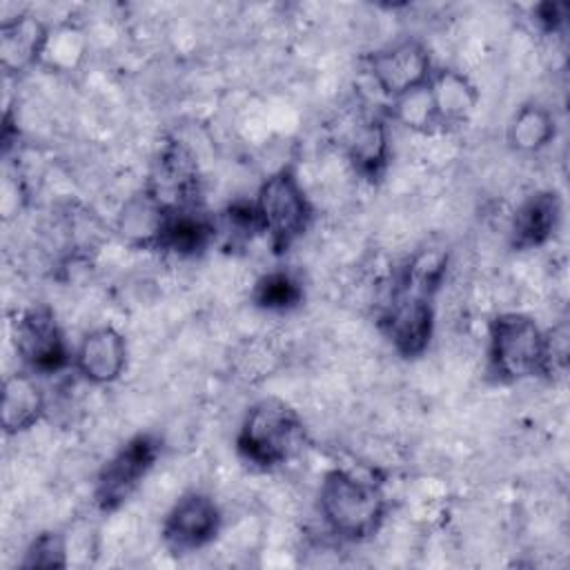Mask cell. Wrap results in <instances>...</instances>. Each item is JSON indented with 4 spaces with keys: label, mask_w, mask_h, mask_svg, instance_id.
Returning <instances> with one entry per match:
<instances>
[{
    "label": "cell",
    "mask_w": 570,
    "mask_h": 570,
    "mask_svg": "<svg viewBox=\"0 0 570 570\" xmlns=\"http://www.w3.org/2000/svg\"><path fill=\"white\" fill-rule=\"evenodd\" d=\"M318 512L330 534L358 543L374 537L383 525L387 499L381 481H374V476L332 468L318 488Z\"/></svg>",
    "instance_id": "6da1fadb"
},
{
    "label": "cell",
    "mask_w": 570,
    "mask_h": 570,
    "mask_svg": "<svg viewBox=\"0 0 570 570\" xmlns=\"http://www.w3.org/2000/svg\"><path fill=\"white\" fill-rule=\"evenodd\" d=\"M305 443L301 414L278 396L254 401L236 432V452L254 468L272 470L292 461Z\"/></svg>",
    "instance_id": "7a4b0ae2"
},
{
    "label": "cell",
    "mask_w": 570,
    "mask_h": 570,
    "mask_svg": "<svg viewBox=\"0 0 570 570\" xmlns=\"http://www.w3.org/2000/svg\"><path fill=\"white\" fill-rule=\"evenodd\" d=\"M488 374L497 383L546 376V330L523 312H501L488 325Z\"/></svg>",
    "instance_id": "3957f363"
},
{
    "label": "cell",
    "mask_w": 570,
    "mask_h": 570,
    "mask_svg": "<svg viewBox=\"0 0 570 570\" xmlns=\"http://www.w3.org/2000/svg\"><path fill=\"white\" fill-rule=\"evenodd\" d=\"M263 236L276 256L289 252L309 229L314 207L294 171L285 165L272 171L254 196Z\"/></svg>",
    "instance_id": "277c9868"
},
{
    "label": "cell",
    "mask_w": 570,
    "mask_h": 570,
    "mask_svg": "<svg viewBox=\"0 0 570 570\" xmlns=\"http://www.w3.org/2000/svg\"><path fill=\"white\" fill-rule=\"evenodd\" d=\"M381 330L399 356H421L434 334V294L399 274L381 314Z\"/></svg>",
    "instance_id": "5b68a950"
},
{
    "label": "cell",
    "mask_w": 570,
    "mask_h": 570,
    "mask_svg": "<svg viewBox=\"0 0 570 570\" xmlns=\"http://www.w3.org/2000/svg\"><path fill=\"white\" fill-rule=\"evenodd\" d=\"M163 443L151 432L127 439L100 468L94 485V501L100 512L118 510L151 472L160 459Z\"/></svg>",
    "instance_id": "8992f818"
},
{
    "label": "cell",
    "mask_w": 570,
    "mask_h": 570,
    "mask_svg": "<svg viewBox=\"0 0 570 570\" xmlns=\"http://www.w3.org/2000/svg\"><path fill=\"white\" fill-rule=\"evenodd\" d=\"M16 352L24 370L36 376H49L73 365V350L47 305H33L20 314L13 330Z\"/></svg>",
    "instance_id": "52a82bcc"
},
{
    "label": "cell",
    "mask_w": 570,
    "mask_h": 570,
    "mask_svg": "<svg viewBox=\"0 0 570 570\" xmlns=\"http://www.w3.org/2000/svg\"><path fill=\"white\" fill-rule=\"evenodd\" d=\"M365 71L374 87L392 102L394 98L428 85L434 67L428 47L416 38H403L365 56Z\"/></svg>",
    "instance_id": "ba28073f"
},
{
    "label": "cell",
    "mask_w": 570,
    "mask_h": 570,
    "mask_svg": "<svg viewBox=\"0 0 570 570\" xmlns=\"http://www.w3.org/2000/svg\"><path fill=\"white\" fill-rule=\"evenodd\" d=\"M223 528L218 503L200 490L185 492L165 514L160 525L163 543L174 554H189L207 548Z\"/></svg>",
    "instance_id": "9c48e42d"
},
{
    "label": "cell",
    "mask_w": 570,
    "mask_h": 570,
    "mask_svg": "<svg viewBox=\"0 0 570 570\" xmlns=\"http://www.w3.org/2000/svg\"><path fill=\"white\" fill-rule=\"evenodd\" d=\"M127 354L125 336L111 325H100L80 338L71 367L91 385H109L122 376Z\"/></svg>",
    "instance_id": "30bf717a"
},
{
    "label": "cell",
    "mask_w": 570,
    "mask_h": 570,
    "mask_svg": "<svg viewBox=\"0 0 570 570\" xmlns=\"http://www.w3.org/2000/svg\"><path fill=\"white\" fill-rule=\"evenodd\" d=\"M51 29L36 16L22 11L0 20V65L4 73H24L47 51Z\"/></svg>",
    "instance_id": "8fae6325"
},
{
    "label": "cell",
    "mask_w": 570,
    "mask_h": 570,
    "mask_svg": "<svg viewBox=\"0 0 570 570\" xmlns=\"http://www.w3.org/2000/svg\"><path fill=\"white\" fill-rule=\"evenodd\" d=\"M563 203L554 189H541L530 194L514 212L510 223V245L517 252H528L546 245L559 223Z\"/></svg>",
    "instance_id": "7c38bea8"
},
{
    "label": "cell",
    "mask_w": 570,
    "mask_h": 570,
    "mask_svg": "<svg viewBox=\"0 0 570 570\" xmlns=\"http://www.w3.org/2000/svg\"><path fill=\"white\" fill-rule=\"evenodd\" d=\"M216 236L214 220L196 203H169L156 252L196 256Z\"/></svg>",
    "instance_id": "4fadbf2b"
},
{
    "label": "cell",
    "mask_w": 570,
    "mask_h": 570,
    "mask_svg": "<svg viewBox=\"0 0 570 570\" xmlns=\"http://www.w3.org/2000/svg\"><path fill=\"white\" fill-rule=\"evenodd\" d=\"M47 412V394L38 376L29 370L9 374L2 381L0 423L4 434H22L31 430Z\"/></svg>",
    "instance_id": "5bb4252c"
},
{
    "label": "cell",
    "mask_w": 570,
    "mask_h": 570,
    "mask_svg": "<svg viewBox=\"0 0 570 570\" xmlns=\"http://www.w3.org/2000/svg\"><path fill=\"white\" fill-rule=\"evenodd\" d=\"M428 89H430L441 129L463 125L479 105L476 85L463 71L452 67L434 69L428 80Z\"/></svg>",
    "instance_id": "9a60e30c"
},
{
    "label": "cell",
    "mask_w": 570,
    "mask_h": 570,
    "mask_svg": "<svg viewBox=\"0 0 570 570\" xmlns=\"http://www.w3.org/2000/svg\"><path fill=\"white\" fill-rule=\"evenodd\" d=\"M169 203L160 198L151 187L129 198L118 216L120 234L136 247L156 249L165 225Z\"/></svg>",
    "instance_id": "2e32d148"
},
{
    "label": "cell",
    "mask_w": 570,
    "mask_h": 570,
    "mask_svg": "<svg viewBox=\"0 0 570 570\" xmlns=\"http://www.w3.org/2000/svg\"><path fill=\"white\" fill-rule=\"evenodd\" d=\"M347 158L363 180H381L390 165L387 120L381 116H372L361 122L350 138Z\"/></svg>",
    "instance_id": "e0dca14e"
},
{
    "label": "cell",
    "mask_w": 570,
    "mask_h": 570,
    "mask_svg": "<svg viewBox=\"0 0 570 570\" xmlns=\"http://www.w3.org/2000/svg\"><path fill=\"white\" fill-rule=\"evenodd\" d=\"M557 136V120L552 111L539 102L521 105L505 129L508 145L519 154H537L546 149Z\"/></svg>",
    "instance_id": "ac0fdd59"
},
{
    "label": "cell",
    "mask_w": 570,
    "mask_h": 570,
    "mask_svg": "<svg viewBox=\"0 0 570 570\" xmlns=\"http://www.w3.org/2000/svg\"><path fill=\"white\" fill-rule=\"evenodd\" d=\"M303 298V283L287 269L265 272L252 287V303L265 312H292Z\"/></svg>",
    "instance_id": "d6986e66"
},
{
    "label": "cell",
    "mask_w": 570,
    "mask_h": 570,
    "mask_svg": "<svg viewBox=\"0 0 570 570\" xmlns=\"http://www.w3.org/2000/svg\"><path fill=\"white\" fill-rule=\"evenodd\" d=\"M387 107H390V118L414 134H434L441 129L428 85L394 98L392 102H387Z\"/></svg>",
    "instance_id": "ffe728a7"
},
{
    "label": "cell",
    "mask_w": 570,
    "mask_h": 570,
    "mask_svg": "<svg viewBox=\"0 0 570 570\" xmlns=\"http://www.w3.org/2000/svg\"><path fill=\"white\" fill-rule=\"evenodd\" d=\"M69 566L67 534L60 530H45L36 534L22 552L20 568L24 570H62Z\"/></svg>",
    "instance_id": "44dd1931"
},
{
    "label": "cell",
    "mask_w": 570,
    "mask_h": 570,
    "mask_svg": "<svg viewBox=\"0 0 570 570\" xmlns=\"http://www.w3.org/2000/svg\"><path fill=\"white\" fill-rule=\"evenodd\" d=\"M223 223L225 229L234 238H254L256 234H263L258 212L254 200H234L225 212H223Z\"/></svg>",
    "instance_id": "7402d4cb"
},
{
    "label": "cell",
    "mask_w": 570,
    "mask_h": 570,
    "mask_svg": "<svg viewBox=\"0 0 570 570\" xmlns=\"http://www.w3.org/2000/svg\"><path fill=\"white\" fill-rule=\"evenodd\" d=\"M568 323L561 321L554 327L546 330V376H563V372L568 370Z\"/></svg>",
    "instance_id": "603a6c76"
},
{
    "label": "cell",
    "mask_w": 570,
    "mask_h": 570,
    "mask_svg": "<svg viewBox=\"0 0 570 570\" xmlns=\"http://www.w3.org/2000/svg\"><path fill=\"white\" fill-rule=\"evenodd\" d=\"M532 18L546 33H557L566 22V7L559 2H539L532 9Z\"/></svg>",
    "instance_id": "cb8c5ba5"
}]
</instances>
